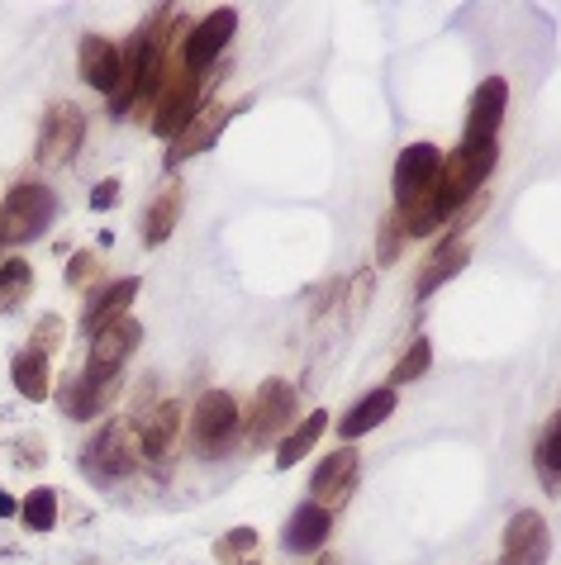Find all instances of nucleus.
<instances>
[{
  "mask_svg": "<svg viewBox=\"0 0 561 565\" xmlns=\"http://www.w3.org/2000/svg\"><path fill=\"white\" fill-rule=\"evenodd\" d=\"M195 114H200V76H191V72H186L176 86H167V90H162L158 120H153V134L176 143V138L195 124Z\"/></svg>",
  "mask_w": 561,
  "mask_h": 565,
  "instance_id": "10",
  "label": "nucleus"
},
{
  "mask_svg": "<svg viewBox=\"0 0 561 565\" xmlns=\"http://www.w3.org/2000/svg\"><path fill=\"white\" fill-rule=\"evenodd\" d=\"M138 337H143V328L134 319H120L114 328H106V333H96L90 337V357H86V380H114L120 376V366L129 361V352L138 347Z\"/></svg>",
  "mask_w": 561,
  "mask_h": 565,
  "instance_id": "7",
  "label": "nucleus"
},
{
  "mask_svg": "<svg viewBox=\"0 0 561 565\" xmlns=\"http://www.w3.org/2000/svg\"><path fill=\"white\" fill-rule=\"evenodd\" d=\"M324 428H329V414L315 409V414L305 418V423H300V428L291 432V438H281V442H277V466L285 470V466L305 462V456H309V446H315V442L324 438Z\"/></svg>",
  "mask_w": 561,
  "mask_h": 565,
  "instance_id": "23",
  "label": "nucleus"
},
{
  "mask_svg": "<svg viewBox=\"0 0 561 565\" xmlns=\"http://www.w3.org/2000/svg\"><path fill=\"white\" fill-rule=\"evenodd\" d=\"M58 214V195L48 186H34V181H24V186L10 191L5 209H0V238L5 243H34L44 238V229L53 223Z\"/></svg>",
  "mask_w": 561,
  "mask_h": 565,
  "instance_id": "2",
  "label": "nucleus"
},
{
  "mask_svg": "<svg viewBox=\"0 0 561 565\" xmlns=\"http://www.w3.org/2000/svg\"><path fill=\"white\" fill-rule=\"evenodd\" d=\"M466 261H472V243H466L462 233H456V238H442V243L434 247V257L424 261V271H419V299H428L434 291H442V285H448L452 275L466 267Z\"/></svg>",
  "mask_w": 561,
  "mask_h": 565,
  "instance_id": "16",
  "label": "nucleus"
},
{
  "mask_svg": "<svg viewBox=\"0 0 561 565\" xmlns=\"http://www.w3.org/2000/svg\"><path fill=\"white\" fill-rule=\"evenodd\" d=\"M82 138H86L82 110H76V105H53L48 120H44V134H38V162L44 167L72 162L76 148H82Z\"/></svg>",
  "mask_w": 561,
  "mask_h": 565,
  "instance_id": "5",
  "label": "nucleus"
},
{
  "mask_svg": "<svg viewBox=\"0 0 561 565\" xmlns=\"http://www.w3.org/2000/svg\"><path fill=\"white\" fill-rule=\"evenodd\" d=\"M533 462H538V480L547 490H561V409L547 418L542 438H538V452H533Z\"/></svg>",
  "mask_w": 561,
  "mask_h": 565,
  "instance_id": "25",
  "label": "nucleus"
},
{
  "mask_svg": "<svg viewBox=\"0 0 561 565\" xmlns=\"http://www.w3.org/2000/svg\"><path fill=\"white\" fill-rule=\"evenodd\" d=\"M176 428H181V404H158V409L148 414V423H143L138 432V442H143V456H153V462H162L167 452H172V442H176Z\"/></svg>",
  "mask_w": 561,
  "mask_h": 565,
  "instance_id": "20",
  "label": "nucleus"
},
{
  "mask_svg": "<svg viewBox=\"0 0 561 565\" xmlns=\"http://www.w3.org/2000/svg\"><path fill=\"white\" fill-rule=\"evenodd\" d=\"M82 76H86L90 90L114 96L124 82V48L110 44V38H100V34H86L82 38Z\"/></svg>",
  "mask_w": 561,
  "mask_h": 565,
  "instance_id": "12",
  "label": "nucleus"
},
{
  "mask_svg": "<svg viewBox=\"0 0 561 565\" xmlns=\"http://www.w3.org/2000/svg\"><path fill=\"white\" fill-rule=\"evenodd\" d=\"M229 114H233V110H210V114H195V124H191V128H186V134H181L176 143H172V157H167V162H186V157L205 152V148H210V143L219 138V128L229 124Z\"/></svg>",
  "mask_w": 561,
  "mask_h": 565,
  "instance_id": "21",
  "label": "nucleus"
},
{
  "mask_svg": "<svg viewBox=\"0 0 561 565\" xmlns=\"http://www.w3.org/2000/svg\"><path fill=\"white\" fill-rule=\"evenodd\" d=\"M295 418V385L291 380H267L257 390V404H253V418H247V442L253 446H267L277 442Z\"/></svg>",
  "mask_w": 561,
  "mask_h": 565,
  "instance_id": "3",
  "label": "nucleus"
},
{
  "mask_svg": "<svg viewBox=\"0 0 561 565\" xmlns=\"http://www.w3.org/2000/svg\"><path fill=\"white\" fill-rule=\"evenodd\" d=\"M504 105H509V86H504V76H490V82H480L476 86V96H472V110H466V134L462 143H495V134H500V124H504Z\"/></svg>",
  "mask_w": 561,
  "mask_h": 565,
  "instance_id": "11",
  "label": "nucleus"
},
{
  "mask_svg": "<svg viewBox=\"0 0 561 565\" xmlns=\"http://www.w3.org/2000/svg\"><path fill=\"white\" fill-rule=\"evenodd\" d=\"M357 466H362V456L352 452V446H338L333 456H324V462L315 466V476H309V494H315L324 508L343 504V499L352 494V484H357Z\"/></svg>",
  "mask_w": 561,
  "mask_h": 565,
  "instance_id": "13",
  "label": "nucleus"
},
{
  "mask_svg": "<svg viewBox=\"0 0 561 565\" xmlns=\"http://www.w3.org/2000/svg\"><path fill=\"white\" fill-rule=\"evenodd\" d=\"M114 200H120V181H114V176H106L96 191H90V209H100V214L114 209Z\"/></svg>",
  "mask_w": 561,
  "mask_h": 565,
  "instance_id": "32",
  "label": "nucleus"
},
{
  "mask_svg": "<svg viewBox=\"0 0 561 565\" xmlns=\"http://www.w3.org/2000/svg\"><path fill=\"white\" fill-rule=\"evenodd\" d=\"M404 253V229L395 219H386L381 223V247H376V261H381V267H395V257Z\"/></svg>",
  "mask_w": 561,
  "mask_h": 565,
  "instance_id": "30",
  "label": "nucleus"
},
{
  "mask_svg": "<svg viewBox=\"0 0 561 565\" xmlns=\"http://www.w3.org/2000/svg\"><path fill=\"white\" fill-rule=\"evenodd\" d=\"M195 446L200 452H224L233 442V432H239V400H233L229 390H205L200 404H195Z\"/></svg>",
  "mask_w": 561,
  "mask_h": 565,
  "instance_id": "4",
  "label": "nucleus"
},
{
  "mask_svg": "<svg viewBox=\"0 0 561 565\" xmlns=\"http://www.w3.org/2000/svg\"><path fill=\"white\" fill-rule=\"evenodd\" d=\"M428 361H434V343L428 337H414V347L404 352V357L395 361V376H390V390L395 385H410V380H419L428 371Z\"/></svg>",
  "mask_w": 561,
  "mask_h": 565,
  "instance_id": "28",
  "label": "nucleus"
},
{
  "mask_svg": "<svg viewBox=\"0 0 561 565\" xmlns=\"http://www.w3.org/2000/svg\"><path fill=\"white\" fill-rule=\"evenodd\" d=\"M34 291V267L24 257H10V261H0V314H10V309H20L24 299H29Z\"/></svg>",
  "mask_w": 561,
  "mask_h": 565,
  "instance_id": "26",
  "label": "nucleus"
},
{
  "mask_svg": "<svg viewBox=\"0 0 561 565\" xmlns=\"http://www.w3.org/2000/svg\"><path fill=\"white\" fill-rule=\"evenodd\" d=\"M253 546H257V528H233V532H224V542L215 546V556L224 565H233L243 551H253Z\"/></svg>",
  "mask_w": 561,
  "mask_h": 565,
  "instance_id": "29",
  "label": "nucleus"
},
{
  "mask_svg": "<svg viewBox=\"0 0 561 565\" xmlns=\"http://www.w3.org/2000/svg\"><path fill=\"white\" fill-rule=\"evenodd\" d=\"M10 376H15V390L24 400H48V357H38L34 347H24L15 361H10Z\"/></svg>",
  "mask_w": 561,
  "mask_h": 565,
  "instance_id": "24",
  "label": "nucleus"
},
{
  "mask_svg": "<svg viewBox=\"0 0 561 565\" xmlns=\"http://www.w3.org/2000/svg\"><path fill=\"white\" fill-rule=\"evenodd\" d=\"M547 546H552V532H547V518L533 514V508H519L504 528V556L500 565H547Z\"/></svg>",
  "mask_w": 561,
  "mask_h": 565,
  "instance_id": "8",
  "label": "nucleus"
},
{
  "mask_svg": "<svg viewBox=\"0 0 561 565\" xmlns=\"http://www.w3.org/2000/svg\"><path fill=\"white\" fill-rule=\"evenodd\" d=\"M0 243H5V238H0Z\"/></svg>",
  "mask_w": 561,
  "mask_h": 565,
  "instance_id": "35",
  "label": "nucleus"
},
{
  "mask_svg": "<svg viewBox=\"0 0 561 565\" xmlns=\"http://www.w3.org/2000/svg\"><path fill=\"white\" fill-rule=\"evenodd\" d=\"M134 299H138V275L106 285V291H100V295L86 305L82 328H86V333H106V328H114L120 319H129V305H134Z\"/></svg>",
  "mask_w": 561,
  "mask_h": 565,
  "instance_id": "15",
  "label": "nucleus"
},
{
  "mask_svg": "<svg viewBox=\"0 0 561 565\" xmlns=\"http://www.w3.org/2000/svg\"><path fill=\"white\" fill-rule=\"evenodd\" d=\"M239 34V10H210L200 24L191 29V38H186V72L191 76H200L210 62L219 58V52L229 48V38Z\"/></svg>",
  "mask_w": 561,
  "mask_h": 565,
  "instance_id": "9",
  "label": "nucleus"
},
{
  "mask_svg": "<svg viewBox=\"0 0 561 565\" xmlns=\"http://www.w3.org/2000/svg\"><path fill=\"white\" fill-rule=\"evenodd\" d=\"M134 442H129V423H106L96 432V442L86 446V470L96 466L100 476H129V470H134Z\"/></svg>",
  "mask_w": 561,
  "mask_h": 565,
  "instance_id": "14",
  "label": "nucleus"
},
{
  "mask_svg": "<svg viewBox=\"0 0 561 565\" xmlns=\"http://www.w3.org/2000/svg\"><path fill=\"white\" fill-rule=\"evenodd\" d=\"M15 508H20V504H15V499H10L5 490H0V518H15Z\"/></svg>",
  "mask_w": 561,
  "mask_h": 565,
  "instance_id": "34",
  "label": "nucleus"
},
{
  "mask_svg": "<svg viewBox=\"0 0 561 565\" xmlns=\"http://www.w3.org/2000/svg\"><path fill=\"white\" fill-rule=\"evenodd\" d=\"M438 176H442V152L434 148V143H410L395 162V181H390V186H395V205L400 209L414 205Z\"/></svg>",
  "mask_w": 561,
  "mask_h": 565,
  "instance_id": "6",
  "label": "nucleus"
},
{
  "mask_svg": "<svg viewBox=\"0 0 561 565\" xmlns=\"http://www.w3.org/2000/svg\"><path fill=\"white\" fill-rule=\"evenodd\" d=\"M58 400H62V409H68L72 418H96L100 409H106V404L114 400V380H68V385L58 390Z\"/></svg>",
  "mask_w": 561,
  "mask_h": 565,
  "instance_id": "18",
  "label": "nucleus"
},
{
  "mask_svg": "<svg viewBox=\"0 0 561 565\" xmlns=\"http://www.w3.org/2000/svg\"><path fill=\"white\" fill-rule=\"evenodd\" d=\"M20 518H24V528H29V532H48L58 523V494L53 490H34L20 504Z\"/></svg>",
  "mask_w": 561,
  "mask_h": 565,
  "instance_id": "27",
  "label": "nucleus"
},
{
  "mask_svg": "<svg viewBox=\"0 0 561 565\" xmlns=\"http://www.w3.org/2000/svg\"><path fill=\"white\" fill-rule=\"evenodd\" d=\"M176 219H181V186H167L158 200H153L148 219H143V243H148V247H162L167 238H172Z\"/></svg>",
  "mask_w": 561,
  "mask_h": 565,
  "instance_id": "22",
  "label": "nucleus"
},
{
  "mask_svg": "<svg viewBox=\"0 0 561 565\" xmlns=\"http://www.w3.org/2000/svg\"><path fill=\"white\" fill-rule=\"evenodd\" d=\"M58 343H62V323H58V314H53V319H44V323L34 328V343L29 347L38 352V357H53Z\"/></svg>",
  "mask_w": 561,
  "mask_h": 565,
  "instance_id": "31",
  "label": "nucleus"
},
{
  "mask_svg": "<svg viewBox=\"0 0 561 565\" xmlns=\"http://www.w3.org/2000/svg\"><path fill=\"white\" fill-rule=\"evenodd\" d=\"M390 414H395V390H371L367 400H357V404L347 409V418H343V428H338V432H343L347 442H357L362 432L381 428Z\"/></svg>",
  "mask_w": 561,
  "mask_h": 565,
  "instance_id": "19",
  "label": "nucleus"
},
{
  "mask_svg": "<svg viewBox=\"0 0 561 565\" xmlns=\"http://www.w3.org/2000/svg\"><path fill=\"white\" fill-rule=\"evenodd\" d=\"M333 528V514L324 504H300L291 523H285V551H295V556H309V551H319L324 546V537H329Z\"/></svg>",
  "mask_w": 561,
  "mask_h": 565,
  "instance_id": "17",
  "label": "nucleus"
},
{
  "mask_svg": "<svg viewBox=\"0 0 561 565\" xmlns=\"http://www.w3.org/2000/svg\"><path fill=\"white\" fill-rule=\"evenodd\" d=\"M247 565H253V561H247Z\"/></svg>",
  "mask_w": 561,
  "mask_h": 565,
  "instance_id": "36",
  "label": "nucleus"
},
{
  "mask_svg": "<svg viewBox=\"0 0 561 565\" xmlns=\"http://www.w3.org/2000/svg\"><path fill=\"white\" fill-rule=\"evenodd\" d=\"M90 271H96V257H90V253H76V257L68 261V285H86Z\"/></svg>",
  "mask_w": 561,
  "mask_h": 565,
  "instance_id": "33",
  "label": "nucleus"
},
{
  "mask_svg": "<svg viewBox=\"0 0 561 565\" xmlns=\"http://www.w3.org/2000/svg\"><path fill=\"white\" fill-rule=\"evenodd\" d=\"M500 162V148L495 143H462L452 157H442V176H438V200L448 214H456L466 200H476V191L486 186V176Z\"/></svg>",
  "mask_w": 561,
  "mask_h": 565,
  "instance_id": "1",
  "label": "nucleus"
}]
</instances>
